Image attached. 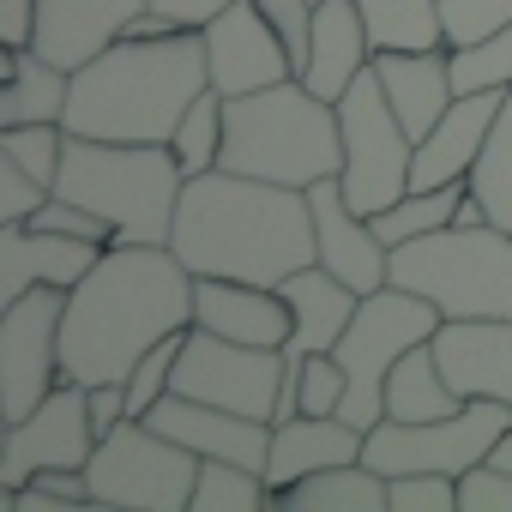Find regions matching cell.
<instances>
[{"instance_id":"4","label":"cell","mask_w":512,"mask_h":512,"mask_svg":"<svg viewBox=\"0 0 512 512\" xmlns=\"http://www.w3.org/2000/svg\"><path fill=\"white\" fill-rule=\"evenodd\" d=\"M217 169L284 181V187H314L326 175H344L338 103L314 97L302 79H278L266 91L223 97V157H217Z\"/></svg>"},{"instance_id":"12","label":"cell","mask_w":512,"mask_h":512,"mask_svg":"<svg viewBox=\"0 0 512 512\" xmlns=\"http://www.w3.org/2000/svg\"><path fill=\"white\" fill-rule=\"evenodd\" d=\"M61 314L67 290L37 284L31 296L0 308V416H31L67 374H61Z\"/></svg>"},{"instance_id":"24","label":"cell","mask_w":512,"mask_h":512,"mask_svg":"<svg viewBox=\"0 0 512 512\" xmlns=\"http://www.w3.org/2000/svg\"><path fill=\"white\" fill-rule=\"evenodd\" d=\"M374 73H380L398 121L410 127V139H422L452 109V97H458V85H452V49L446 43L440 49H380Z\"/></svg>"},{"instance_id":"31","label":"cell","mask_w":512,"mask_h":512,"mask_svg":"<svg viewBox=\"0 0 512 512\" xmlns=\"http://www.w3.org/2000/svg\"><path fill=\"white\" fill-rule=\"evenodd\" d=\"M470 193L488 205V223L512 229V85H506V103H500V115L488 127V145H482V157L470 169Z\"/></svg>"},{"instance_id":"10","label":"cell","mask_w":512,"mask_h":512,"mask_svg":"<svg viewBox=\"0 0 512 512\" xmlns=\"http://www.w3.org/2000/svg\"><path fill=\"white\" fill-rule=\"evenodd\" d=\"M512 428V404L506 398H470L464 410L440 416V422H392L380 416L362 440V458L380 476H404V470H440V476H464L470 464L488 458V446Z\"/></svg>"},{"instance_id":"45","label":"cell","mask_w":512,"mask_h":512,"mask_svg":"<svg viewBox=\"0 0 512 512\" xmlns=\"http://www.w3.org/2000/svg\"><path fill=\"white\" fill-rule=\"evenodd\" d=\"M488 464H500V470H512V428H506V434H500V440L488 446Z\"/></svg>"},{"instance_id":"21","label":"cell","mask_w":512,"mask_h":512,"mask_svg":"<svg viewBox=\"0 0 512 512\" xmlns=\"http://www.w3.org/2000/svg\"><path fill=\"white\" fill-rule=\"evenodd\" d=\"M374 67V37H368V19L356 0H314V43H308V61H302V85L326 103H338L362 73Z\"/></svg>"},{"instance_id":"8","label":"cell","mask_w":512,"mask_h":512,"mask_svg":"<svg viewBox=\"0 0 512 512\" xmlns=\"http://www.w3.org/2000/svg\"><path fill=\"white\" fill-rule=\"evenodd\" d=\"M199 452L169 440L163 428H151L145 416H127L121 428H109L85 464L91 476V500L97 506H133V512H187L193 506V482H199Z\"/></svg>"},{"instance_id":"33","label":"cell","mask_w":512,"mask_h":512,"mask_svg":"<svg viewBox=\"0 0 512 512\" xmlns=\"http://www.w3.org/2000/svg\"><path fill=\"white\" fill-rule=\"evenodd\" d=\"M67 121H19V127H0V151H7L19 169H31L43 187L61 181V157H67Z\"/></svg>"},{"instance_id":"9","label":"cell","mask_w":512,"mask_h":512,"mask_svg":"<svg viewBox=\"0 0 512 512\" xmlns=\"http://www.w3.org/2000/svg\"><path fill=\"white\" fill-rule=\"evenodd\" d=\"M338 127H344V175H338L344 181V199L362 217H374L392 199H404L410 193L416 139L398 121V109H392V97H386V85H380L374 67L338 97Z\"/></svg>"},{"instance_id":"1","label":"cell","mask_w":512,"mask_h":512,"mask_svg":"<svg viewBox=\"0 0 512 512\" xmlns=\"http://www.w3.org/2000/svg\"><path fill=\"white\" fill-rule=\"evenodd\" d=\"M193 326V272L169 241H109L67 290L61 374L79 386L127 380L139 356Z\"/></svg>"},{"instance_id":"13","label":"cell","mask_w":512,"mask_h":512,"mask_svg":"<svg viewBox=\"0 0 512 512\" xmlns=\"http://www.w3.org/2000/svg\"><path fill=\"white\" fill-rule=\"evenodd\" d=\"M97 452V428H91V386L61 380L31 416L7 422V446H0V488H25L37 470H85Z\"/></svg>"},{"instance_id":"23","label":"cell","mask_w":512,"mask_h":512,"mask_svg":"<svg viewBox=\"0 0 512 512\" xmlns=\"http://www.w3.org/2000/svg\"><path fill=\"white\" fill-rule=\"evenodd\" d=\"M362 440L368 428L344 422V416H290V422H272V458H266V482H272V500L284 488H296L302 476L326 470V464H350L362 458Z\"/></svg>"},{"instance_id":"2","label":"cell","mask_w":512,"mask_h":512,"mask_svg":"<svg viewBox=\"0 0 512 512\" xmlns=\"http://www.w3.org/2000/svg\"><path fill=\"white\" fill-rule=\"evenodd\" d=\"M169 247L193 278H241V284H284L302 266H320L314 205L308 187L205 169L187 175Z\"/></svg>"},{"instance_id":"36","label":"cell","mask_w":512,"mask_h":512,"mask_svg":"<svg viewBox=\"0 0 512 512\" xmlns=\"http://www.w3.org/2000/svg\"><path fill=\"white\" fill-rule=\"evenodd\" d=\"M500 25H512V0H440L446 49H470V43L494 37Z\"/></svg>"},{"instance_id":"26","label":"cell","mask_w":512,"mask_h":512,"mask_svg":"<svg viewBox=\"0 0 512 512\" xmlns=\"http://www.w3.org/2000/svg\"><path fill=\"white\" fill-rule=\"evenodd\" d=\"M278 506H290V512H392V482L368 458H350V464H326V470L302 476L296 488L278 494Z\"/></svg>"},{"instance_id":"7","label":"cell","mask_w":512,"mask_h":512,"mask_svg":"<svg viewBox=\"0 0 512 512\" xmlns=\"http://www.w3.org/2000/svg\"><path fill=\"white\" fill-rule=\"evenodd\" d=\"M440 326H446V314H440L428 296L404 290V284H386V290L362 296L350 332H344L338 350H332V356L344 362V374H350V398H344L338 416L356 422V428H374V422L386 416V374L398 368L404 350L428 344Z\"/></svg>"},{"instance_id":"20","label":"cell","mask_w":512,"mask_h":512,"mask_svg":"<svg viewBox=\"0 0 512 512\" xmlns=\"http://www.w3.org/2000/svg\"><path fill=\"white\" fill-rule=\"evenodd\" d=\"M145 7L151 0H37V43L31 49L73 73V67L97 61L109 43H121Z\"/></svg>"},{"instance_id":"43","label":"cell","mask_w":512,"mask_h":512,"mask_svg":"<svg viewBox=\"0 0 512 512\" xmlns=\"http://www.w3.org/2000/svg\"><path fill=\"white\" fill-rule=\"evenodd\" d=\"M121 422H127V380L91 386V428H97V440H103L109 428H121Z\"/></svg>"},{"instance_id":"39","label":"cell","mask_w":512,"mask_h":512,"mask_svg":"<svg viewBox=\"0 0 512 512\" xmlns=\"http://www.w3.org/2000/svg\"><path fill=\"white\" fill-rule=\"evenodd\" d=\"M458 512H512V470L500 464H470L458 476Z\"/></svg>"},{"instance_id":"3","label":"cell","mask_w":512,"mask_h":512,"mask_svg":"<svg viewBox=\"0 0 512 512\" xmlns=\"http://www.w3.org/2000/svg\"><path fill=\"white\" fill-rule=\"evenodd\" d=\"M211 91V61L199 31H175L157 43L121 37L97 61L73 67L67 133L85 139H127V145H169L181 115Z\"/></svg>"},{"instance_id":"18","label":"cell","mask_w":512,"mask_h":512,"mask_svg":"<svg viewBox=\"0 0 512 512\" xmlns=\"http://www.w3.org/2000/svg\"><path fill=\"white\" fill-rule=\"evenodd\" d=\"M506 91H458L452 109L416 139V157H410V187H452V181H470L482 145H488V127L500 115Z\"/></svg>"},{"instance_id":"30","label":"cell","mask_w":512,"mask_h":512,"mask_svg":"<svg viewBox=\"0 0 512 512\" xmlns=\"http://www.w3.org/2000/svg\"><path fill=\"white\" fill-rule=\"evenodd\" d=\"M260 506H278L266 470L235 464V458H205V464H199L193 512H260Z\"/></svg>"},{"instance_id":"25","label":"cell","mask_w":512,"mask_h":512,"mask_svg":"<svg viewBox=\"0 0 512 512\" xmlns=\"http://www.w3.org/2000/svg\"><path fill=\"white\" fill-rule=\"evenodd\" d=\"M278 290H284L290 320H296L290 326V350H338V338L350 332V320L362 308V296L338 272H326V266H302Z\"/></svg>"},{"instance_id":"40","label":"cell","mask_w":512,"mask_h":512,"mask_svg":"<svg viewBox=\"0 0 512 512\" xmlns=\"http://www.w3.org/2000/svg\"><path fill=\"white\" fill-rule=\"evenodd\" d=\"M49 193H55V187H43L31 169H19L7 151H0V223H25Z\"/></svg>"},{"instance_id":"35","label":"cell","mask_w":512,"mask_h":512,"mask_svg":"<svg viewBox=\"0 0 512 512\" xmlns=\"http://www.w3.org/2000/svg\"><path fill=\"white\" fill-rule=\"evenodd\" d=\"M181 338H187V332H175V338H163V344H151V350L139 356V368L127 374V416H151V404L175 392V362H181Z\"/></svg>"},{"instance_id":"29","label":"cell","mask_w":512,"mask_h":512,"mask_svg":"<svg viewBox=\"0 0 512 512\" xmlns=\"http://www.w3.org/2000/svg\"><path fill=\"white\" fill-rule=\"evenodd\" d=\"M362 19H368V37H374V55L380 49H440L446 31H440V0H356Z\"/></svg>"},{"instance_id":"44","label":"cell","mask_w":512,"mask_h":512,"mask_svg":"<svg viewBox=\"0 0 512 512\" xmlns=\"http://www.w3.org/2000/svg\"><path fill=\"white\" fill-rule=\"evenodd\" d=\"M223 7H235V0H151V13H163V19H175L181 31H205Z\"/></svg>"},{"instance_id":"42","label":"cell","mask_w":512,"mask_h":512,"mask_svg":"<svg viewBox=\"0 0 512 512\" xmlns=\"http://www.w3.org/2000/svg\"><path fill=\"white\" fill-rule=\"evenodd\" d=\"M0 43L7 49L37 43V0H0Z\"/></svg>"},{"instance_id":"41","label":"cell","mask_w":512,"mask_h":512,"mask_svg":"<svg viewBox=\"0 0 512 512\" xmlns=\"http://www.w3.org/2000/svg\"><path fill=\"white\" fill-rule=\"evenodd\" d=\"M260 13L278 25V37H284L290 55H296V73H302L308 43H314V0H260Z\"/></svg>"},{"instance_id":"19","label":"cell","mask_w":512,"mask_h":512,"mask_svg":"<svg viewBox=\"0 0 512 512\" xmlns=\"http://www.w3.org/2000/svg\"><path fill=\"white\" fill-rule=\"evenodd\" d=\"M193 326L235 338V344H290V302L272 284H241V278H193Z\"/></svg>"},{"instance_id":"27","label":"cell","mask_w":512,"mask_h":512,"mask_svg":"<svg viewBox=\"0 0 512 512\" xmlns=\"http://www.w3.org/2000/svg\"><path fill=\"white\" fill-rule=\"evenodd\" d=\"M73 73L37 49H7V91H0V127L19 121H67Z\"/></svg>"},{"instance_id":"14","label":"cell","mask_w":512,"mask_h":512,"mask_svg":"<svg viewBox=\"0 0 512 512\" xmlns=\"http://www.w3.org/2000/svg\"><path fill=\"white\" fill-rule=\"evenodd\" d=\"M199 37H205L211 85L223 97H247V91H266L278 79H296V55L278 37V25L260 13V0H235V7H223Z\"/></svg>"},{"instance_id":"38","label":"cell","mask_w":512,"mask_h":512,"mask_svg":"<svg viewBox=\"0 0 512 512\" xmlns=\"http://www.w3.org/2000/svg\"><path fill=\"white\" fill-rule=\"evenodd\" d=\"M392 482V512H458V476L440 470H404Z\"/></svg>"},{"instance_id":"32","label":"cell","mask_w":512,"mask_h":512,"mask_svg":"<svg viewBox=\"0 0 512 512\" xmlns=\"http://www.w3.org/2000/svg\"><path fill=\"white\" fill-rule=\"evenodd\" d=\"M169 151L181 157V169H187V175L217 169V157H223V91H217V85H211V91H199V103L181 115V127L169 133Z\"/></svg>"},{"instance_id":"6","label":"cell","mask_w":512,"mask_h":512,"mask_svg":"<svg viewBox=\"0 0 512 512\" xmlns=\"http://www.w3.org/2000/svg\"><path fill=\"white\" fill-rule=\"evenodd\" d=\"M392 284L428 296L446 320H512V229H428L392 247Z\"/></svg>"},{"instance_id":"16","label":"cell","mask_w":512,"mask_h":512,"mask_svg":"<svg viewBox=\"0 0 512 512\" xmlns=\"http://www.w3.org/2000/svg\"><path fill=\"white\" fill-rule=\"evenodd\" d=\"M97 260H103V241L31 229V223H0V308L19 302V296H31L37 284L73 290Z\"/></svg>"},{"instance_id":"11","label":"cell","mask_w":512,"mask_h":512,"mask_svg":"<svg viewBox=\"0 0 512 512\" xmlns=\"http://www.w3.org/2000/svg\"><path fill=\"white\" fill-rule=\"evenodd\" d=\"M175 392L199 404H223L241 416L278 422V392H284V350L266 344H235L205 326H187L181 362H175Z\"/></svg>"},{"instance_id":"22","label":"cell","mask_w":512,"mask_h":512,"mask_svg":"<svg viewBox=\"0 0 512 512\" xmlns=\"http://www.w3.org/2000/svg\"><path fill=\"white\" fill-rule=\"evenodd\" d=\"M434 356L458 398L512 404V320H446L434 332Z\"/></svg>"},{"instance_id":"17","label":"cell","mask_w":512,"mask_h":512,"mask_svg":"<svg viewBox=\"0 0 512 512\" xmlns=\"http://www.w3.org/2000/svg\"><path fill=\"white\" fill-rule=\"evenodd\" d=\"M145 422L163 428L169 440L193 446L199 458H235V464H253V470H266V458H272V422L223 410V404H199V398H181V392L157 398Z\"/></svg>"},{"instance_id":"15","label":"cell","mask_w":512,"mask_h":512,"mask_svg":"<svg viewBox=\"0 0 512 512\" xmlns=\"http://www.w3.org/2000/svg\"><path fill=\"white\" fill-rule=\"evenodd\" d=\"M308 205H314V241H320V266L338 272L356 296H374L392 284V247L374 235V223L344 199V181L326 175L308 187Z\"/></svg>"},{"instance_id":"5","label":"cell","mask_w":512,"mask_h":512,"mask_svg":"<svg viewBox=\"0 0 512 512\" xmlns=\"http://www.w3.org/2000/svg\"><path fill=\"white\" fill-rule=\"evenodd\" d=\"M187 169L169 145H127V139H67L55 193L97 211L115 241H169Z\"/></svg>"},{"instance_id":"37","label":"cell","mask_w":512,"mask_h":512,"mask_svg":"<svg viewBox=\"0 0 512 512\" xmlns=\"http://www.w3.org/2000/svg\"><path fill=\"white\" fill-rule=\"evenodd\" d=\"M344 398H350L344 362H338L332 350H308V362H302V410H308V416H338Z\"/></svg>"},{"instance_id":"34","label":"cell","mask_w":512,"mask_h":512,"mask_svg":"<svg viewBox=\"0 0 512 512\" xmlns=\"http://www.w3.org/2000/svg\"><path fill=\"white\" fill-rule=\"evenodd\" d=\"M452 85L458 91H506L512 85V25H500L494 37L452 49Z\"/></svg>"},{"instance_id":"28","label":"cell","mask_w":512,"mask_h":512,"mask_svg":"<svg viewBox=\"0 0 512 512\" xmlns=\"http://www.w3.org/2000/svg\"><path fill=\"white\" fill-rule=\"evenodd\" d=\"M464 404L470 398L452 392V380H446V368L434 356V338L416 344V350H404L398 368L386 374V416L392 422H440V416H452Z\"/></svg>"}]
</instances>
